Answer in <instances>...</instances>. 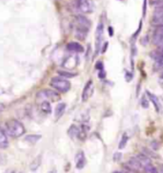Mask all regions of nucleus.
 <instances>
[{
  "instance_id": "nucleus-15",
  "label": "nucleus",
  "mask_w": 163,
  "mask_h": 173,
  "mask_svg": "<svg viewBox=\"0 0 163 173\" xmlns=\"http://www.w3.org/2000/svg\"><path fill=\"white\" fill-rule=\"evenodd\" d=\"M147 93V95H148L150 101L153 103V105L154 106V108H156V111H159V109H160V104H159V101H158V98L156 96V95H154V94L150 91L147 90L146 91Z\"/></svg>"
},
{
  "instance_id": "nucleus-35",
  "label": "nucleus",
  "mask_w": 163,
  "mask_h": 173,
  "mask_svg": "<svg viewBox=\"0 0 163 173\" xmlns=\"http://www.w3.org/2000/svg\"><path fill=\"white\" fill-rule=\"evenodd\" d=\"M158 173H163V164L160 167V168H159V172Z\"/></svg>"
},
{
  "instance_id": "nucleus-31",
  "label": "nucleus",
  "mask_w": 163,
  "mask_h": 173,
  "mask_svg": "<svg viewBox=\"0 0 163 173\" xmlns=\"http://www.w3.org/2000/svg\"><path fill=\"white\" fill-rule=\"evenodd\" d=\"M109 34H110V36L114 35V30H113L112 27H109Z\"/></svg>"
},
{
  "instance_id": "nucleus-34",
  "label": "nucleus",
  "mask_w": 163,
  "mask_h": 173,
  "mask_svg": "<svg viewBox=\"0 0 163 173\" xmlns=\"http://www.w3.org/2000/svg\"><path fill=\"white\" fill-rule=\"evenodd\" d=\"M3 109H4V105L0 103V112H1V111H3Z\"/></svg>"
},
{
  "instance_id": "nucleus-5",
  "label": "nucleus",
  "mask_w": 163,
  "mask_h": 173,
  "mask_svg": "<svg viewBox=\"0 0 163 173\" xmlns=\"http://www.w3.org/2000/svg\"><path fill=\"white\" fill-rule=\"evenodd\" d=\"M103 34H104V25L103 23L100 22L97 25L96 30V52L100 50V46H101V42L103 39Z\"/></svg>"
},
{
  "instance_id": "nucleus-7",
  "label": "nucleus",
  "mask_w": 163,
  "mask_h": 173,
  "mask_svg": "<svg viewBox=\"0 0 163 173\" xmlns=\"http://www.w3.org/2000/svg\"><path fill=\"white\" fill-rule=\"evenodd\" d=\"M92 91H94V84H92V81L90 80L87 82L86 86H84V90L82 91V102H87L89 100V98L92 96Z\"/></svg>"
},
{
  "instance_id": "nucleus-28",
  "label": "nucleus",
  "mask_w": 163,
  "mask_h": 173,
  "mask_svg": "<svg viewBox=\"0 0 163 173\" xmlns=\"http://www.w3.org/2000/svg\"><path fill=\"white\" fill-rule=\"evenodd\" d=\"M96 69H103V64H102V62H100V61H98L97 63H96Z\"/></svg>"
},
{
  "instance_id": "nucleus-17",
  "label": "nucleus",
  "mask_w": 163,
  "mask_h": 173,
  "mask_svg": "<svg viewBox=\"0 0 163 173\" xmlns=\"http://www.w3.org/2000/svg\"><path fill=\"white\" fill-rule=\"evenodd\" d=\"M40 108H41V111L45 113H51L52 112V107H51V104H50V102L47 101V100H45V101H42L41 103H40Z\"/></svg>"
},
{
  "instance_id": "nucleus-29",
  "label": "nucleus",
  "mask_w": 163,
  "mask_h": 173,
  "mask_svg": "<svg viewBox=\"0 0 163 173\" xmlns=\"http://www.w3.org/2000/svg\"><path fill=\"white\" fill-rule=\"evenodd\" d=\"M121 159V153H115L114 156V161H118Z\"/></svg>"
},
{
  "instance_id": "nucleus-25",
  "label": "nucleus",
  "mask_w": 163,
  "mask_h": 173,
  "mask_svg": "<svg viewBox=\"0 0 163 173\" xmlns=\"http://www.w3.org/2000/svg\"><path fill=\"white\" fill-rule=\"evenodd\" d=\"M150 4L156 8H163V0H150Z\"/></svg>"
},
{
  "instance_id": "nucleus-8",
  "label": "nucleus",
  "mask_w": 163,
  "mask_h": 173,
  "mask_svg": "<svg viewBox=\"0 0 163 173\" xmlns=\"http://www.w3.org/2000/svg\"><path fill=\"white\" fill-rule=\"evenodd\" d=\"M163 40V24L157 26L154 30L153 34V43L154 45H159Z\"/></svg>"
},
{
  "instance_id": "nucleus-4",
  "label": "nucleus",
  "mask_w": 163,
  "mask_h": 173,
  "mask_svg": "<svg viewBox=\"0 0 163 173\" xmlns=\"http://www.w3.org/2000/svg\"><path fill=\"white\" fill-rule=\"evenodd\" d=\"M78 10L83 13H91L94 11V4L92 0H76Z\"/></svg>"
},
{
  "instance_id": "nucleus-27",
  "label": "nucleus",
  "mask_w": 163,
  "mask_h": 173,
  "mask_svg": "<svg viewBox=\"0 0 163 173\" xmlns=\"http://www.w3.org/2000/svg\"><path fill=\"white\" fill-rule=\"evenodd\" d=\"M156 65H157V68H163V56L158 61H156Z\"/></svg>"
},
{
  "instance_id": "nucleus-22",
  "label": "nucleus",
  "mask_w": 163,
  "mask_h": 173,
  "mask_svg": "<svg viewBox=\"0 0 163 173\" xmlns=\"http://www.w3.org/2000/svg\"><path fill=\"white\" fill-rule=\"evenodd\" d=\"M128 139H129L128 134H127V133H124V134L122 135V137H121V140H120V142H119V145H118V148H119V149H122V148H124V147H126V145H127V143H128Z\"/></svg>"
},
{
  "instance_id": "nucleus-30",
  "label": "nucleus",
  "mask_w": 163,
  "mask_h": 173,
  "mask_svg": "<svg viewBox=\"0 0 163 173\" xmlns=\"http://www.w3.org/2000/svg\"><path fill=\"white\" fill-rule=\"evenodd\" d=\"M98 75H99L100 78H104V77H105V72H104V70H103V69L100 70V73H99Z\"/></svg>"
},
{
  "instance_id": "nucleus-16",
  "label": "nucleus",
  "mask_w": 163,
  "mask_h": 173,
  "mask_svg": "<svg viewBox=\"0 0 163 173\" xmlns=\"http://www.w3.org/2000/svg\"><path fill=\"white\" fill-rule=\"evenodd\" d=\"M136 158L140 162V164L143 166V168L147 164H151V159L149 158V156H147L144 153H139L136 156Z\"/></svg>"
},
{
  "instance_id": "nucleus-37",
  "label": "nucleus",
  "mask_w": 163,
  "mask_h": 173,
  "mask_svg": "<svg viewBox=\"0 0 163 173\" xmlns=\"http://www.w3.org/2000/svg\"><path fill=\"white\" fill-rule=\"evenodd\" d=\"M12 173H14V172H12Z\"/></svg>"
},
{
  "instance_id": "nucleus-12",
  "label": "nucleus",
  "mask_w": 163,
  "mask_h": 173,
  "mask_svg": "<svg viewBox=\"0 0 163 173\" xmlns=\"http://www.w3.org/2000/svg\"><path fill=\"white\" fill-rule=\"evenodd\" d=\"M128 166H130L132 168H134L135 170H136V171H141L144 168H143V166L140 164V162H139L136 157H132V158L129 160V162H128Z\"/></svg>"
},
{
  "instance_id": "nucleus-13",
  "label": "nucleus",
  "mask_w": 163,
  "mask_h": 173,
  "mask_svg": "<svg viewBox=\"0 0 163 173\" xmlns=\"http://www.w3.org/2000/svg\"><path fill=\"white\" fill-rule=\"evenodd\" d=\"M67 50L70 51H74V52H82L84 51V48L77 42H71L67 45Z\"/></svg>"
},
{
  "instance_id": "nucleus-18",
  "label": "nucleus",
  "mask_w": 163,
  "mask_h": 173,
  "mask_svg": "<svg viewBox=\"0 0 163 173\" xmlns=\"http://www.w3.org/2000/svg\"><path fill=\"white\" fill-rule=\"evenodd\" d=\"M8 145H9L8 138L5 134V132H3V130L0 129V148H6Z\"/></svg>"
},
{
  "instance_id": "nucleus-23",
  "label": "nucleus",
  "mask_w": 163,
  "mask_h": 173,
  "mask_svg": "<svg viewBox=\"0 0 163 173\" xmlns=\"http://www.w3.org/2000/svg\"><path fill=\"white\" fill-rule=\"evenodd\" d=\"M57 73L62 77V78H72L75 76V73L72 72H68V70H58Z\"/></svg>"
},
{
  "instance_id": "nucleus-10",
  "label": "nucleus",
  "mask_w": 163,
  "mask_h": 173,
  "mask_svg": "<svg viewBox=\"0 0 163 173\" xmlns=\"http://www.w3.org/2000/svg\"><path fill=\"white\" fill-rule=\"evenodd\" d=\"M86 164V158H85V154L83 151H79L75 155V167L76 168L81 169Z\"/></svg>"
},
{
  "instance_id": "nucleus-24",
  "label": "nucleus",
  "mask_w": 163,
  "mask_h": 173,
  "mask_svg": "<svg viewBox=\"0 0 163 173\" xmlns=\"http://www.w3.org/2000/svg\"><path fill=\"white\" fill-rule=\"evenodd\" d=\"M143 170H144L145 173H158V169H157L156 168H154L152 164H147V166H145L144 168H143Z\"/></svg>"
},
{
  "instance_id": "nucleus-6",
  "label": "nucleus",
  "mask_w": 163,
  "mask_h": 173,
  "mask_svg": "<svg viewBox=\"0 0 163 173\" xmlns=\"http://www.w3.org/2000/svg\"><path fill=\"white\" fill-rule=\"evenodd\" d=\"M152 24L154 26H159L163 24V8H156L153 12Z\"/></svg>"
},
{
  "instance_id": "nucleus-33",
  "label": "nucleus",
  "mask_w": 163,
  "mask_h": 173,
  "mask_svg": "<svg viewBox=\"0 0 163 173\" xmlns=\"http://www.w3.org/2000/svg\"><path fill=\"white\" fill-rule=\"evenodd\" d=\"M107 46H108V43H105V44H104V47H103V48H102V52H105V51H106Z\"/></svg>"
},
{
  "instance_id": "nucleus-3",
  "label": "nucleus",
  "mask_w": 163,
  "mask_h": 173,
  "mask_svg": "<svg viewBox=\"0 0 163 173\" xmlns=\"http://www.w3.org/2000/svg\"><path fill=\"white\" fill-rule=\"evenodd\" d=\"M61 99L60 94L53 90H44L37 93V100L41 103L42 101H50V102H57Z\"/></svg>"
},
{
  "instance_id": "nucleus-2",
  "label": "nucleus",
  "mask_w": 163,
  "mask_h": 173,
  "mask_svg": "<svg viewBox=\"0 0 163 173\" xmlns=\"http://www.w3.org/2000/svg\"><path fill=\"white\" fill-rule=\"evenodd\" d=\"M50 85L53 90H56L57 92L60 93H65L71 89V83L66 79H63L62 77L52 78Z\"/></svg>"
},
{
  "instance_id": "nucleus-21",
  "label": "nucleus",
  "mask_w": 163,
  "mask_h": 173,
  "mask_svg": "<svg viewBox=\"0 0 163 173\" xmlns=\"http://www.w3.org/2000/svg\"><path fill=\"white\" fill-rule=\"evenodd\" d=\"M41 160H42V157H41V155H39V156H37L36 158L31 163V164H30V168L32 169V170H36L37 168H38V167L40 166V164H41Z\"/></svg>"
},
{
  "instance_id": "nucleus-19",
  "label": "nucleus",
  "mask_w": 163,
  "mask_h": 173,
  "mask_svg": "<svg viewBox=\"0 0 163 173\" xmlns=\"http://www.w3.org/2000/svg\"><path fill=\"white\" fill-rule=\"evenodd\" d=\"M68 134L70 135V137L74 139V138H78V134H79V129L76 127L74 125H72L71 128L69 129L68 130Z\"/></svg>"
},
{
  "instance_id": "nucleus-9",
  "label": "nucleus",
  "mask_w": 163,
  "mask_h": 173,
  "mask_svg": "<svg viewBox=\"0 0 163 173\" xmlns=\"http://www.w3.org/2000/svg\"><path fill=\"white\" fill-rule=\"evenodd\" d=\"M89 31V29L85 28V27H82V26H78L76 25L75 26V37L78 39V40H84L85 38L87 36V34Z\"/></svg>"
},
{
  "instance_id": "nucleus-32",
  "label": "nucleus",
  "mask_w": 163,
  "mask_h": 173,
  "mask_svg": "<svg viewBox=\"0 0 163 173\" xmlns=\"http://www.w3.org/2000/svg\"><path fill=\"white\" fill-rule=\"evenodd\" d=\"M159 81H160V83L163 84V68H162V72H161L160 76H159Z\"/></svg>"
},
{
  "instance_id": "nucleus-14",
  "label": "nucleus",
  "mask_w": 163,
  "mask_h": 173,
  "mask_svg": "<svg viewBox=\"0 0 163 173\" xmlns=\"http://www.w3.org/2000/svg\"><path fill=\"white\" fill-rule=\"evenodd\" d=\"M65 109H66V104L65 103H59L56 107V108H54V117H56V120H58L59 118L64 114Z\"/></svg>"
},
{
  "instance_id": "nucleus-20",
  "label": "nucleus",
  "mask_w": 163,
  "mask_h": 173,
  "mask_svg": "<svg viewBox=\"0 0 163 173\" xmlns=\"http://www.w3.org/2000/svg\"><path fill=\"white\" fill-rule=\"evenodd\" d=\"M40 139H41V135H37V134H30L25 137V141L29 144H35Z\"/></svg>"
},
{
  "instance_id": "nucleus-26",
  "label": "nucleus",
  "mask_w": 163,
  "mask_h": 173,
  "mask_svg": "<svg viewBox=\"0 0 163 173\" xmlns=\"http://www.w3.org/2000/svg\"><path fill=\"white\" fill-rule=\"evenodd\" d=\"M141 106L143 107V108H147L149 107V102H148V100H147L145 97H143L142 98V102H141Z\"/></svg>"
},
{
  "instance_id": "nucleus-11",
  "label": "nucleus",
  "mask_w": 163,
  "mask_h": 173,
  "mask_svg": "<svg viewBox=\"0 0 163 173\" xmlns=\"http://www.w3.org/2000/svg\"><path fill=\"white\" fill-rule=\"evenodd\" d=\"M75 22H76V25L85 27L87 29H90V27L92 25L91 21L87 17H85L84 15H77V16L75 17Z\"/></svg>"
},
{
  "instance_id": "nucleus-1",
  "label": "nucleus",
  "mask_w": 163,
  "mask_h": 173,
  "mask_svg": "<svg viewBox=\"0 0 163 173\" xmlns=\"http://www.w3.org/2000/svg\"><path fill=\"white\" fill-rule=\"evenodd\" d=\"M6 131L11 137L18 138L24 134L25 128L23 127V125L19 121L12 119L6 122Z\"/></svg>"
},
{
  "instance_id": "nucleus-36",
  "label": "nucleus",
  "mask_w": 163,
  "mask_h": 173,
  "mask_svg": "<svg viewBox=\"0 0 163 173\" xmlns=\"http://www.w3.org/2000/svg\"><path fill=\"white\" fill-rule=\"evenodd\" d=\"M113 173H125L124 171H114Z\"/></svg>"
}]
</instances>
